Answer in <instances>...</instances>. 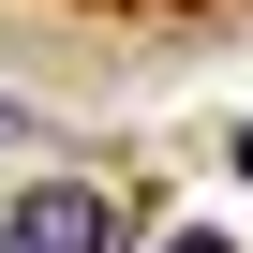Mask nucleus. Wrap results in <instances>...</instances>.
I'll return each mask as SVG.
<instances>
[{
  "instance_id": "nucleus-1",
  "label": "nucleus",
  "mask_w": 253,
  "mask_h": 253,
  "mask_svg": "<svg viewBox=\"0 0 253 253\" xmlns=\"http://www.w3.org/2000/svg\"><path fill=\"white\" fill-rule=\"evenodd\" d=\"M0 253H119V194L45 179V194H15V209H0Z\"/></svg>"
},
{
  "instance_id": "nucleus-2",
  "label": "nucleus",
  "mask_w": 253,
  "mask_h": 253,
  "mask_svg": "<svg viewBox=\"0 0 253 253\" xmlns=\"http://www.w3.org/2000/svg\"><path fill=\"white\" fill-rule=\"evenodd\" d=\"M149 253H238V238H223V223H179V238H149Z\"/></svg>"
},
{
  "instance_id": "nucleus-3",
  "label": "nucleus",
  "mask_w": 253,
  "mask_h": 253,
  "mask_svg": "<svg viewBox=\"0 0 253 253\" xmlns=\"http://www.w3.org/2000/svg\"><path fill=\"white\" fill-rule=\"evenodd\" d=\"M238 179H253V119H238Z\"/></svg>"
}]
</instances>
